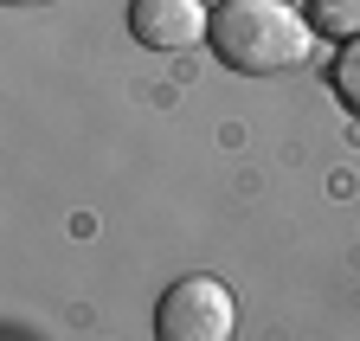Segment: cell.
Instances as JSON below:
<instances>
[{
  "label": "cell",
  "instance_id": "cell-5",
  "mask_svg": "<svg viewBox=\"0 0 360 341\" xmlns=\"http://www.w3.org/2000/svg\"><path fill=\"white\" fill-rule=\"evenodd\" d=\"M328 84H335V97L360 116V39H347V46L335 52V71H328Z\"/></svg>",
  "mask_w": 360,
  "mask_h": 341
},
{
  "label": "cell",
  "instance_id": "cell-2",
  "mask_svg": "<svg viewBox=\"0 0 360 341\" xmlns=\"http://www.w3.org/2000/svg\"><path fill=\"white\" fill-rule=\"evenodd\" d=\"M238 303L219 277H180L161 309H155V341H232Z\"/></svg>",
  "mask_w": 360,
  "mask_h": 341
},
{
  "label": "cell",
  "instance_id": "cell-4",
  "mask_svg": "<svg viewBox=\"0 0 360 341\" xmlns=\"http://www.w3.org/2000/svg\"><path fill=\"white\" fill-rule=\"evenodd\" d=\"M309 26L322 39H360V0H309Z\"/></svg>",
  "mask_w": 360,
  "mask_h": 341
},
{
  "label": "cell",
  "instance_id": "cell-3",
  "mask_svg": "<svg viewBox=\"0 0 360 341\" xmlns=\"http://www.w3.org/2000/svg\"><path fill=\"white\" fill-rule=\"evenodd\" d=\"M212 26L206 0H129V32L155 52H187Z\"/></svg>",
  "mask_w": 360,
  "mask_h": 341
},
{
  "label": "cell",
  "instance_id": "cell-1",
  "mask_svg": "<svg viewBox=\"0 0 360 341\" xmlns=\"http://www.w3.org/2000/svg\"><path fill=\"white\" fill-rule=\"evenodd\" d=\"M206 46H212L219 65H232L245 77H277V71H296L315 52V26L290 0H219L212 26H206Z\"/></svg>",
  "mask_w": 360,
  "mask_h": 341
},
{
  "label": "cell",
  "instance_id": "cell-6",
  "mask_svg": "<svg viewBox=\"0 0 360 341\" xmlns=\"http://www.w3.org/2000/svg\"><path fill=\"white\" fill-rule=\"evenodd\" d=\"M13 7H39V0H13Z\"/></svg>",
  "mask_w": 360,
  "mask_h": 341
}]
</instances>
